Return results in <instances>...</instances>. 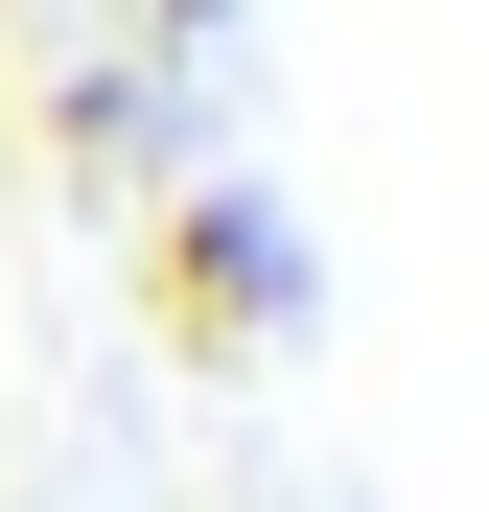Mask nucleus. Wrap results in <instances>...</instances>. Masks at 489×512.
<instances>
[{
	"label": "nucleus",
	"instance_id": "nucleus-1",
	"mask_svg": "<svg viewBox=\"0 0 489 512\" xmlns=\"http://www.w3.org/2000/svg\"><path fill=\"white\" fill-rule=\"evenodd\" d=\"M303 303H326V256H303L280 187H163V326L187 350H280Z\"/></svg>",
	"mask_w": 489,
	"mask_h": 512
}]
</instances>
